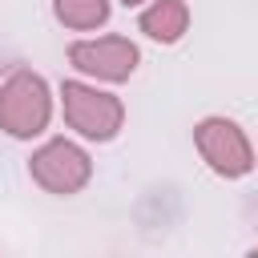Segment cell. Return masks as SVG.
<instances>
[{"mask_svg": "<svg viewBox=\"0 0 258 258\" xmlns=\"http://www.w3.org/2000/svg\"><path fill=\"white\" fill-rule=\"evenodd\" d=\"M52 121V93L48 81L32 69H12L0 85V129L8 137H36Z\"/></svg>", "mask_w": 258, "mask_h": 258, "instance_id": "obj_1", "label": "cell"}, {"mask_svg": "<svg viewBox=\"0 0 258 258\" xmlns=\"http://www.w3.org/2000/svg\"><path fill=\"white\" fill-rule=\"evenodd\" d=\"M60 109L64 125L77 129L85 141H113L125 125V105L117 93H105L85 81H64L60 85Z\"/></svg>", "mask_w": 258, "mask_h": 258, "instance_id": "obj_2", "label": "cell"}, {"mask_svg": "<svg viewBox=\"0 0 258 258\" xmlns=\"http://www.w3.org/2000/svg\"><path fill=\"white\" fill-rule=\"evenodd\" d=\"M194 145L218 177H246L254 169V145L230 117H206L194 125Z\"/></svg>", "mask_w": 258, "mask_h": 258, "instance_id": "obj_3", "label": "cell"}, {"mask_svg": "<svg viewBox=\"0 0 258 258\" xmlns=\"http://www.w3.org/2000/svg\"><path fill=\"white\" fill-rule=\"evenodd\" d=\"M28 173H32V181H36L40 189L69 198V194H81V189L89 185L93 161H89V153H85L77 141L52 137V141H44V145L28 157Z\"/></svg>", "mask_w": 258, "mask_h": 258, "instance_id": "obj_4", "label": "cell"}, {"mask_svg": "<svg viewBox=\"0 0 258 258\" xmlns=\"http://www.w3.org/2000/svg\"><path fill=\"white\" fill-rule=\"evenodd\" d=\"M141 52L129 36H89V40H73L69 44V64L93 81H129L137 69Z\"/></svg>", "mask_w": 258, "mask_h": 258, "instance_id": "obj_5", "label": "cell"}, {"mask_svg": "<svg viewBox=\"0 0 258 258\" xmlns=\"http://www.w3.org/2000/svg\"><path fill=\"white\" fill-rule=\"evenodd\" d=\"M137 24H141V32H145L149 40H157V44H177V40L185 36V28H189V8H185V0H149V4L141 8Z\"/></svg>", "mask_w": 258, "mask_h": 258, "instance_id": "obj_6", "label": "cell"}, {"mask_svg": "<svg viewBox=\"0 0 258 258\" xmlns=\"http://www.w3.org/2000/svg\"><path fill=\"white\" fill-rule=\"evenodd\" d=\"M52 12H56V20H60L64 28H73V32H93V28H101V24L109 20L113 4H109V0H52Z\"/></svg>", "mask_w": 258, "mask_h": 258, "instance_id": "obj_7", "label": "cell"}, {"mask_svg": "<svg viewBox=\"0 0 258 258\" xmlns=\"http://www.w3.org/2000/svg\"><path fill=\"white\" fill-rule=\"evenodd\" d=\"M121 4H125V8H137V4H145V0H121Z\"/></svg>", "mask_w": 258, "mask_h": 258, "instance_id": "obj_8", "label": "cell"}, {"mask_svg": "<svg viewBox=\"0 0 258 258\" xmlns=\"http://www.w3.org/2000/svg\"><path fill=\"white\" fill-rule=\"evenodd\" d=\"M250 254H254V258H258V246H254V250H250Z\"/></svg>", "mask_w": 258, "mask_h": 258, "instance_id": "obj_9", "label": "cell"}]
</instances>
